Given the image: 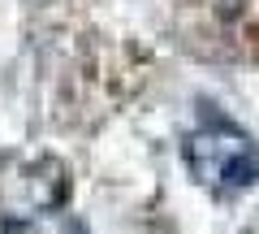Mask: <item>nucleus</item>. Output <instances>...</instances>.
Instances as JSON below:
<instances>
[{
  "instance_id": "obj_1",
  "label": "nucleus",
  "mask_w": 259,
  "mask_h": 234,
  "mask_svg": "<svg viewBox=\"0 0 259 234\" xmlns=\"http://www.w3.org/2000/svg\"><path fill=\"white\" fill-rule=\"evenodd\" d=\"M221 182L225 187H250V182H259V148L255 143H246L242 152H233L221 165Z\"/></svg>"
},
{
  "instance_id": "obj_2",
  "label": "nucleus",
  "mask_w": 259,
  "mask_h": 234,
  "mask_svg": "<svg viewBox=\"0 0 259 234\" xmlns=\"http://www.w3.org/2000/svg\"><path fill=\"white\" fill-rule=\"evenodd\" d=\"M65 234H87V225L82 221H69V225H65Z\"/></svg>"
}]
</instances>
